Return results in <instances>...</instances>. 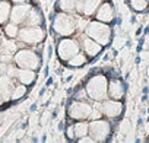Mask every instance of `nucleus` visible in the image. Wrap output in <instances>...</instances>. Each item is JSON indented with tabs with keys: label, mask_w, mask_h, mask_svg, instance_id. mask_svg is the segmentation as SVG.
Here are the masks:
<instances>
[{
	"label": "nucleus",
	"mask_w": 149,
	"mask_h": 143,
	"mask_svg": "<svg viewBox=\"0 0 149 143\" xmlns=\"http://www.w3.org/2000/svg\"><path fill=\"white\" fill-rule=\"evenodd\" d=\"M78 31V19L73 16V13H66V12H60L56 10L54 19L51 21V28L50 32L53 35V38L56 40V37H72Z\"/></svg>",
	"instance_id": "nucleus-1"
},
{
	"label": "nucleus",
	"mask_w": 149,
	"mask_h": 143,
	"mask_svg": "<svg viewBox=\"0 0 149 143\" xmlns=\"http://www.w3.org/2000/svg\"><path fill=\"white\" fill-rule=\"evenodd\" d=\"M91 101H104L108 98V76L104 72L88 76L84 85Z\"/></svg>",
	"instance_id": "nucleus-2"
},
{
	"label": "nucleus",
	"mask_w": 149,
	"mask_h": 143,
	"mask_svg": "<svg viewBox=\"0 0 149 143\" xmlns=\"http://www.w3.org/2000/svg\"><path fill=\"white\" fill-rule=\"evenodd\" d=\"M84 34L92 40H95L97 42H100L102 47H108L113 41V26L111 24H105V22H100L97 19L94 21H88Z\"/></svg>",
	"instance_id": "nucleus-3"
},
{
	"label": "nucleus",
	"mask_w": 149,
	"mask_h": 143,
	"mask_svg": "<svg viewBox=\"0 0 149 143\" xmlns=\"http://www.w3.org/2000/svg\"><path fill=\"white\" fill-rule=\"evenodd\" d=\"M92 102H88V99H73L69 98L67 107H66V117L69 120L78 121V120H88L92 111Z\"/></svg>",
	"instance_id": "nucleus-4"
},
{
	"label": "nucleus",
	"mask_w": 149,
	"mask_h": 143,
	"mask_svg": "<svg viewBox=\"0 0 149 143\" xmlns=\"http://www.w3.org/2000/svg\"><path fill=\"white\" fill-rule=\"evenodd\" d=\"M95 142H110L113 136V124L108 118L101 117L98 120L89 121V133H88Z\"/></svg>",
	"instance_id": "nucleus-5"
},
{
	"label": "nucleus",
	"mask_w": 149,
	"mask_h": 143,
	"mask_svg": "<svg viewBox=\"0 0 149 143\" xmlns=\"http://www.w3.org/2000/svg\"><path fill=\"white\" fill-rule=\"evenodd\" d=\"M81 42L78 40H73L72 37H60L56 42V51L58 60L64 64L73 56H76L81 51Z\"/></svg>",
	"instance_id": "nucleus-6"
},
{
	"label": "nucleus",
	"mask_w": 149,
	"mask_h": 143,
	"mask_svg": "<svg viewBox=\"0 0 149 143\" xmlns=\"http://www.w3.org/2000/svg\"><path fill=\"white\" fill-rule=\"evenodd\" d=\"M13 63L21 67V69H32V70H40L42 58L41 56L31 50V48H22L19 51H16V54L13 56Z\"/></svg>",
	"instance_id": "nucleus-7"
},
{
	"label": "nucleus",
	"mask_w": 149,
	"mask_h": 143,
	"mask_svg": "<svg viewBox=\"0 0 149 143\" xmlns=\"http://www.w3.org/2000/svg\"><path fill=\"white\" fill-rule=\"evenodd\" d=\"M18 38L21 42L26 45H41L45 40V29L44 26H24L19 29Z\"/></svg>",
	"instance_id": "nucleus-8"
},
{
	"label": "nucleus",
	"mask_w": 149,
	"mask_h": 143,
	"mask_svg": "<svg viewBox=\"0 0 149 143\" xmlns=\"http://www.w3.org/2000/svg\"><path fill=\"white\" fill-rule=\"evenodd\" d=\"M101 112H102V117L108 118V120H118L121 115H123V111H124V104L123 101L120 99H111V98H107L104 101H101V107H100Z\"/></svg>",
	"instance_id": "nucleus-9"
},
{
	"label": "nucleus",
	"mask_w": 149,
	"mask_h": 143,
	"mask_svg": "<svg viewBox=\"0 0 149 143\" xmlns=\"http://www.w3.org/2000/svg\"><path fill=\"white\" fill-rule=\"evenodd\" d=\"M127 89H129L127 81H121L118 76L108 79V98L123 101V98L126 96Z\"/></svg>",
	"instance_id": "nucleus-10"
},
{
	"label": "nucleus",
	"mask_w": 149,
	"mask_h": 143,
	"mask_svg": "<svg viewBox=\"0 0 149 143\" xmlns=\"http://www.w3.org/2000/svg\"><path fill=\"white\" fill-rule=\"evenodd\" d=\"M94 16L100 22H105V24L113 25L114 18H116V8L113 6V3L110 2V0H102V3L98 6Z\"/></svg>",
	"instance_id": "nucleus-11"
},
{
	"label": "nucleus",
	"mask_w": 149,
	"mask_h": 143,
	"mask_svg": "<svg viewBox=\"0 0 149 143\" xmlns=\"http://www.w3.org/2000/svg\"><path fill=\"white\" fill-rule=\"evenodd\" d=\"M101 3H102V0H78L76 12L79 13V16H84L88 19L95 15V12Z\"/></svg>",
	"instance_id": "nucleus-12"
},
{
	"label": "nucleus",
	"mask_w": 149,
	"mask_h": 143,
	"mask_svg": "<svg viewBox=\"0 0 149 143\" xmlns=\"http://www.w3.org/2000/svg\"><path fill=\"white\" fill-rule=\"evenodd\" d=\"M81 47L84 48V53L89 57V60H91V58H98V56L102 53V48H104L100 42H97L95 40H92V38H89V37H86L85 34L82 35ZM89 63H91V61H89Z\"/></svg>",
	"instance_id": "nucleus-13"
},
{
	"label": "nucleus",
	"mask_w": 149,
	"mask_h": 143,
	"mask_svg": "<svg viewBox=\"0 0 149 143\" xmlns=\"http://www.w3.org/2000/svg\"><path fill=\"white\" fill-rule=\"evenodd\" d=\"M31 6L28 3H21V5H15V8H12L10 10V22L19 25V24H24L26 16H28V12H29Z\"/></svg>",
	"instance_id": "nucleus-14"
},
{
	"label": "nucleus",
	"mask_w": 149,
	"mask_h": 143,
	"mask_svg": "<svg viewBox=\"0 0 149 143\" xmlns=\"http://www.w3.org/2000/svg\"><path fill=\"white\" fill-rule=\"evenodd\" d=\"M13 88H15V85H13V81H12L10 76L0 75V98H2L5 102L10 99Z\"/></svg>",
	"instance_id": "nucleus-15"
},
{
	"label": "nucleus",
	"mask_w": 149,
	"mask_h": 143,
	"mask_svg": "<svg viewBox=\"0 0 149 143\" xmlns=\"http://www.w3.org/2000/svg\"><path fill=\"white\" fill-rule=\"evenodd\" d=\"M24 24L26 26H41V25H44V15H42L41 9L38 6H31L28 16H26Z\"/></svg>",
	"instance_id": "nucleus-16"
},
{
	"label": "nucleus",
	"mask_w": 149,
	"mask_h": 143,
	"mask_svg": "<svg viewBox=\"0 0 149 143\" xmlns=\"http://www.w3.org/2000/svg\"><path fill=\"white\" fill-rule=\"evenodd\" d=\"M19 83H24V85H32L35 83V79H37V72L32 70V69H21L18 67L16 70V76H15Z\"/></svg>",
	"instance_id": "nucleus-17"
},
{
	"label": "nucleus",
	"mask_w": 149,
	"mask_h": 143,
	"mask_svg": "<svg viewBox=\"0 0 149 143\" xmlns=\"http://www.w3.org/2000/svg\"><path fill=\"white\" fill-rule=\"evenodd\" d=\"M91 60H89V57L84 53V51H79L76 56H73L69 61H66L64 63V67H70V69H81V67H84L85 64H88Z\"/></svg>",
	"instance_id": "nucleus-18"
},
{
	"label": "nucleus",
	"mask_w": 149,
	"mask_h": 143,
	"mask_svg": "<svg viewBox=\"0 0 149 143\" xmlns=\"http://www.w3.org/2000/svg\"><path fill=\"white\" fill-rule=\"evenodd\" d=\"M76 2L78 0H56L54 8L56 10H60V12L74 13L76 12Z\"/></svg>",
	"instance_id": "nucleus-19"
},
{
	"label": "nucleus",
	"mask_w": 149,
	"mask_h": 143,
	"mask_svg": "<svg viewBox=\"0 0 149 143\" xmlns=\"http://www.w3.org/2000/svg\"><path fill=\"white\" fill-rule=\"evenodd\" d=\"M73 130H74V136L76 139L82 137V136H86L89 133V121L86 120H78L73 123Z\"/></svg>",
	"instance_id": "nucleus-20"
},
{
	"label": "nucleus",
	"mask_w": 149,
	"mask_h": 143,
	"mask_svg": "<svg viewBox=\"0 0 149 143\" xmlns=\"http://www.w3.org/2000/svg\"><path fill=\"white\" fill-rule=\"evenodd\" d=\"M127 3H129V8L134 13L148 12V8H149V0H129Z\"/></svg>",
	"instance_id": "nucleus-21"
},
{
	"label": "nucleus",
	"mask_w": 149,
	"mask_h": 143,
	"mask_svg": "<svg viewBox=\"0 0 149 143\" xmlns=\"http://www.w3.org/2000/svg\"><path fill=\"white\" fill-rule=\"evenodd\" d=\"M10 10L12 6L8 0H0V24H6L10 19Z\"/></svg>",
	"instance_id": "nucleus-22"
},
{
	"label": "nucleus",
	"mask_w": 149,
	"mask_h": 143,
	"mask_svg": "<svg viewBox=\"0 0 149 143\" xmlns=\"http://www.w3.org/2000/svg\"><path fill=\"white\" fill-rule=\"evenodd\" d=\"M26 94H28V88H26V85H24V83H19V85H16V86L13 88L10 99H13V101H18V99L24 98Z\"/></svg>",
	"instance_id": "nucleus-23"
},
{
	"label": "nucleus",
	"mask_w": 149,
	"mask_h": 143,
	"mask_svg": "<svg viewBox=\"0 0 149 143\" xmlns=\"http://www.w3.org/2000/svg\"><path fill=\"white\" fill-rule=\"evenodd\" d=\"M5 34H6L9 38H16L18 34H19V28H18V25L13 24V22L6 24V26H5Z\"/></svg>",
	"instance_id": "nucleus-24"
},
{
	"label": "nucleus",
	"mask_w": 149,
	"mask_h": 143,
	"mask_svg": "<svg viewBox=\"0 0 149 143\" xmlns=\"http://www.w3.org/2000/svg\"><path fill=\"white\" fill-rule=\"evenodd\" d=\"M64 134H66V140H69V142H76V136H74L73 124H69V126L64 128Z\"/></svg>",
	"instance_id": "nucleus-25"
},
{
	"label": "nucleus",
	"mask_w": 149,
	"mask_h": 143,
	"mask_svg": "<svg viewBox=\"0 0 149 143\" xmlns=\"http://www.w3.org/2000/svg\"><path fill=\"white\" fill-rule=\"evenodd\" d=\"M76 142H78V143H95V140H94L89 134H86V136H82V137L76 139Z\"/></svg>",
	"instance_id": "nucleus-26"
},
{
	"label": "nucleus",
	"mask_w": 149,
	"mask_h": 143,
	"mask_svg": "<svg viewBox=\"0 0 149 143\" xmlns=\"http://www.w3.org/2000/svg\"><path fill=\"white\" fill-rule=\"evenodd\" d=\"M53 53H54V47H53V44H50L47 47V60H51L53 58Z\"/></svg>",
	"instance_id": "nucleus-27"
},
{
	"label": "nucleus",
	"mask_w": 149,
	"mask_h": 143,
	"mask_svg": "<svg viewBox=\"0 0 149 143\" xmlns=\"http://www.w3.org/2000/svg\"><path fill=\"white\" fill-rule=\"evenodd\" d=\"M72 79H73V73H66L63 76V82H70Z\"/></svg>",
	"instance_id": "nucleus-28"
},
{
	"label": "nucleus",
	"mask_w": 149,
	"mask_h": 143,
	"mask_svg": "<svg viewBox=\"0 0 149 143\" xmlns=\"http://www.w3.org/2000/svg\"><path fill=\"white\" fill-rule=\"evenodd\" d=\"M121 22H123V19H121V16L118 15V16H116V18H114V22H113V24H114V25H117V26H120V25H121Z\"/></svg>",
	"instance_id": "nucleus-29"
},
{
	"label": "nucleus",
	"mask_w": 149,
	"mask_h": 143,
	"mask_svg": "<svg viewBox=\"0 0 149 143\" xmlns=\"http://www.w3.org/2000/svg\"><path fill=\"white\" fill-rule=\"evenodd\" d=\"M145 38H146V35H143V37L139 38V41H137V45H139V47H143V45H145Z\"/></svg>",
	"instance_id": "nucleus-30"
},
{
	"label": "nucleus",
	"mask_w": 149,
	"mask_h": 143,
	"mask_svg": "<svg viewBox=\"0 0 149 143\" xmlns=\"http://www.w3.org/2000/svg\"><path fill=\"white\" fill-rule=\"evenodd\" d=\"M142 32H143V26H139V28H137V31L134 32V35H136V37H140V35H142Z\"/></svg>",
	"instance_id": "nucleus-31"
},
{
	"label": "nucleus",
	"mask_w": 149,
	"mask_h": 143,
	"mask_svg": "<svg viewBox=\"0 0 149 143\" xmlns=\"http://www.w3.org/2000/svg\"><path fill=\"white\" fill-rule=\"evenodd\" d=\"M57 128H58L60 131H63V130L66 128V126H64V121H60V123H58V126H57Z\"/></svg>",
	"instance_id": "nucleus-32"
},
{
	"label": "nucleus",
	"mask_w": 149,
	"mask_h": 143,
	"mask_svg": "<svg viewBox=\"0 0 149 143\" xmlns=\"http://www.w3.org/2000/svg\"><path fill=\"white\" fill-rule=\"evenodd\" d=\"M12 2H13L15 5H21V3H26L28 0H12Z\"/></svg>",
	"instance_id": "nucleus-33"
},
{
	"label": "nucleus",
	"mask_w": 149,
	"mask_h": 143,
	"mask_svg": "<svg viewBox=\"0 0 149 143\" xmlns=\"http://www.w3.org/2000/svg\"><path fill=\"white\" fill-rule=\"evenodd\" d=\"M134 64H136V66H139V64H140V56H139V54L134 57Z\"/></svg>",
	"instance_id": "nucleus-34"
},
{
	"label": "nucleus",
	"mask_w": 149,
	"mask_h": 143,
	"mask_svg": "<svg viewBox=\"0 0 149 143\" xmlns=\"http://www.w3.org/2000/svg\"><path fill=\"white\" fill-rule=\"evenodd\" d=\"M51 85H53V78L48 76V79H47V82H45V86H51Z\"/></svg>",
	"instance_id": "nucleus-35"
},
{
	"label": "nucleus",
	"mask_w": 149,
	"mask_h": 143,
	"mask_svg": "<svg viewBox=\"0 0 149 143\" xmlns=\"http://www.w3.org/2000/svg\"><path fill=\"white\" fill-rule=\"evenodd\" d=\"M130 24H133V25L136 24V15H132L130 16Z\"/></svg>",
	"instance_id": "nucleus-36"
},
{
	"label": "nucleus",
	"mask_w": 149,
	"mask_h": 143,
	"mask_svg": "<svg viewBox=\"0 0 149 143\" xmlns=\"http://www.w3.org/2000/svg\"><path fill=\"white\" fill-rule=\"evenodd\" d=\"M148 101V94H143V96L140 98V102H146Z\"/></svg>",
	"instance_id": "nucleus-37"
},
{
	"label": "nucleus",
	"mask_w": 149,
	"mask_h": 143,
	"mask_svg": "<svg viewBox=\"0 0 149 143\" xmlns=\"http://www.w3.org/2000/svg\"><path fill=\"white\" fill-rule=\"evenodd\" d=\"M57 115H58V110H57V108H56V110H54V111H53V114H51V118H56V117H57Z\"/></svg>",
	"instance_id": "nucleus-38"
},
{
	"label": "nucleus",
	"mask_w": 149,
	"mask_h": 143,
	"mask_svg": "<svg viewBox=\"0 0 149 143\" xmlns=\"http://www.w3.org/2000/svg\"><path fill=\"white\" fill-rule=\"evenodd\" d=\"M137 126H139V127H142V126H143V118H142V117H139V118H137Z\"/></svg>",
	"instance_id": "nucleus-39"
},
{
	"label": "nucleus",
	"mask_w": 149,
	"mask_h": 143,
	"mask_svg": "<svg viewBox=\"0 0 149 143\" xmlns=\"http://www.w3.org/2000/svg\"><path fill=\"white\" fill-rule=\"evenodd\" d=\"M148 34H149V25L143 28V35H148Z\"/></svg>",
	"instance_id": "nucleus-40"
},
{
	"label": "nucleus",
	"mask_w": 149,
	"mask_h": 143,
	"mask_svg": "<svg viewBox=\"0 0 149 143\" xmlns=\"http://www.w3.org/2000/svg\"><path fill=\"white\" fill-rule=\"evenodd\" d=\"M124 45H126L127 48H130V47H132V41H130V40H127V41L124 42Z\"/></svg>",
	"instance_id": "nucleus-41"
},
{
	"label": "nucleus",
	"mask_w": 149,
	"mask_h": 143,
	"mask_svg": "<svg viewBox=\"0 0 149 143\" xmlns=\"http://www.w3.org/2000/svg\"><path fill=\"white\" fill-rule=\"evenodd\" d=\"M142 92H143V94H149V88L145 85V86H143V89H142Z\"/></svg>",
	"instance_id": "nucleus-42"
},
{
	"label": "nucleus",
	"mask_w": 149,
	"mask_h": 143,
	"mask_svg": "<svg viewBox=\"0 0 149 143\" xmlns=\"http://www.w3.org/2000/svg\"><path fill=\"white\" fill-rule=\"evenodd\" d=\"M44 76L48 78V66H45V69H44Z\"/></svg>",
	"instance_id": "nucleus-43"
},
{
	"label": "nucleus",
	"mask_w": 149,
	"mask_h": 143,
	"mask_svg": "<svg viewBox=\"0 0 149 143\" xmlns=\"http://www.w3.org/2000/svg\"><path fill=\"white\" fill-rule=\"evenodd\" d=\"M45 89H47V86H44V88H42V89L40 91V96H42V95L45 94Z\"/></svg>",
	"instance_id": "nucleus-44"
},
{
	"label": "nucleus",
	"mask_w": 149,
	"mask_h": 143,
	"mask_svg": "<svg viewBox=\"0 0 149 143\" xmlns=\"http://www.w3.org/2000/svg\"><path fill=\"white\" fill-rule=\"evenodd\" d=\"M31 111H32V112L37 111V104H32V105H31Z\"/></svg>",
	"instance_id": "nucleus-45"
},
{
	"label": "nucleus",
	"mask_w": 149,
	"mask_h": 143,
	"mask_svg": "<svg viewBox=\"0 0 149 143\" xmlns=\"http://www.w3.org/2000/svg\"><path fill=\"white\" fill-rule=\"evenodd\" d=\"M3 102H5V101H3V99H2V98H0V105H2V104H3Z\"/></svg>",
	"instance_id": "nucleus-46"
},
{
	"label": "nucleus",
	"mask_w": 149,
	"mask_h": 143,
	"mask_svg": "<svg viewBox=\"0 0 149 143\" xmlns=\"http://www.w3.org/2000/svg\"><path fill=\"white\" fill-rule=\"evenodd\" d=\"M146 114H149V107H148V110H146Z\"/></svg>",
	"instance_id": "nucleus-47"
},
{
	"label": "nucleus",
	"mask_w": 149,
	"mask_h": 143,
	"mask_svg": "<svg viewBox=\"0 0 149 143\" xmlns=\"http://www.w3.org/2000/svg\"><path fill=\"white\" fill-rule=\"evenodd\" d=\"M146 121H148V123H149V114H148V118H146Z\"/></svg>",
	"instance_id": "nucleus-48"
},
{
	"label": "nucleus",
	"mask_w": 149,
	"mask_h": 143,
	"mask_svg": "<svg viewBox=\"0 0 149 143\" xmlns=\"http://www.w3.org/2000/svg\"><path fill=\"white\" fill-rule=\"evenodd\" d=\"M146 142H149V137H148V139H146Z\"/></svg>",
	"instance_id": "nucleus-49"
},
{
	"label": "nucleus",
	"mask_w": 149,
	"mask_h": 143,
	"mask_svg": "<svg viewBox=\"0 0 149 143\" xmlns=\"http://www.w3.org/2000/svg\"><path fill=\"white\" fill-rule=\"evenodd\" d=\"M0 47H2V41H0Z\"/></svg>",
	"instance_id": "nucleus-50"
}]
</instances>
